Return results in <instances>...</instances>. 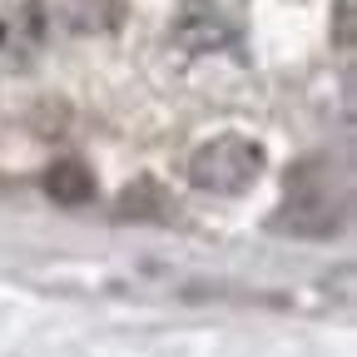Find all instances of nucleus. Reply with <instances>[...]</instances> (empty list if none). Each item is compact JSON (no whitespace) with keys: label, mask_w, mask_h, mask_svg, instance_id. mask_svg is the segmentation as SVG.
Instances as JSON below:
<instances>
[{"label":"nucleus","mask_w":357,"mask_h":357,"mask_svg":"<svg viewBox=\"0 0 357 357\" xmlns=\"http://www.w3.org/2000/svg\"><path fill=\"white\" fill-rule=\"evenodd\" d=\"M342 213H347V178L333 169V159H307L288 178V204L283 218H273V229L298 238H328L342 229Z\"/></svg>","instance_id":"obj_1"},{"label":"nucleus","mask_w":357,"mask_h":357,"mask_svg":"<svg viewBox=\"0 0 357 357\" xmlns=\"http://www.w3.org/2000/svg\"><path fill=\"white\" fill-rule=\"evenodd\" d=\"M337 25H342V50H352V0H337Z\"/></svg>","instance_id":"obj_6"},{"label":"nucleus","mask_w":357,"mask_h":357,"mask_svg":"<svg viewBox=\"0 0 357 357\" xmlns=\"http://www.w3.org/2000/svg\"><path fill=\"white\" fill-rule=\"evenodd\" d=\"M45 194H50L55 204H65V208H79V204L95 199V174H89L84 164H75V159H65V164H55L50 174H45Z\"/></svg>","instance_id":"obj_5"},{"label":"nucleus","mask_w":357,"mask_h":357,"mask_svg":"<svg viewBox=\"0 0 357 357\" xmlns=\"http://www.w3.org/2000/svg\"><path fill=\"white\" fill-rule=\"evenodd\" d=\"M234 20L223 15L213 0H184L174 15V45L178 50H189V55H213L223 50V45H234Z\"/></svg>","instance_id":"obj_3"},{"label":"nucleus","mask_w":357,"mask_h":357,"mask_svg":"<svg viewBox=\"0 0 357 357\" xmlns=\"http://www.w3.org/2000/svg\"><path fill=\"white\" fill-rule=\"evenodd\" d=\"M263 178V149L248 139V134H218V139L199 144L189 159V184L204 194H248Z\"/></svg>","instance_id":"obj_2"},{"label":"nucleus","mask_w":357,"mask_h":357,"mask_svg":"<svg viewBox=\"0 0 357 357\" xmlns=\"http://www.w3.org/2000/svg\"><path fill=\"white\" fill-rule=\"evenodd\" d=\"M45 30H50V20H45V10L30 6V0L0 10V60H6V65H25L30 55H40Z\"/></svg>","instance_id":"obj_4"}]
</instances>
